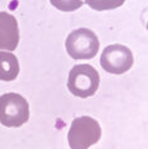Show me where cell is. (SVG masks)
<instances>
[{
  "label": "cell",
  "mask_w": 148,
  "mask_h": 149,
  "mask_svg": "<svg viewBox=\"0 0 148 149\" xmlns=\"http://www.w3.org/2000/svg\"><path fill=\"white\" fill-rule=\"evenodd\" d=\"M101 127L96 119L84 116L75 118L68 130V146L71 149H89L101 138Z\"/></svg>",
  "instance_id": "1"
},
{
  "label": "cell",
  "mask_w": 148,
  "mask_h": 149,
  "mask_svg": "<svg viewBox=\"0 0 148 149\" xmlns=\"http://www.w3.org/2000/svg\"><path fill=\"white\" fill-rule=\"evenodd\" d=\"M100 85V74L91 65H76L68 73L67 87L73 96L87 98L94 96Z\"/></svg>",
  "instance_id": "2"
},
{
  "label": "cell",
  "mask_w": 148,
  "mask_h": 149,
  "mask_svg": "<svg viewBox=\"0 0 148 149\" xmlns=\"http://www.w3.org/2000/svg\"><path fill=\"white\" fill-rule=\"evenodd\" d=\"M30 116L29 103L19 93H5L0 97V123L5 127H21Z\"/></svg>",
  "instance_id": "3"
},
{
  "label": "cell",
  "mask_w": 148,
  "mask_h": 149,
  "mask_svg": "<svg viewBox=\"0 0 148 149\" xmlns=\"http://www.w3.org/2000/svg\"><path fill=\"white\" fill-rule=\"evenodd\" d=\"M67 54L75 60L95 57L98 52L100 42L96 34L90 29H77L66 39Z\"/></svg>",
  "instance_id": "4"
},
{
  "label": "cell",
  "mask_w": 148,
  "mask_h": 149,
  "mask_svg": "<svg viewBox=\"0 0 148 149\" xmlns=\"http://www.w3.org/2000/svg\"><path fill=\"white\" fill-rule=\"evenodd\" d=\"M100 63L105 71L112 74L127 72L133 65V55L128 47L119 44L107 46L100 58Z\"/></svg>",
  "instance_id": "5"
},
{
  "label": "cell",
  "mask_w": 148,
  "mask_h": 149,
  "mask_svg": "<svg viewBox=\"0 0 148 149\" xmlns=\"http://www.w3.org/2000/svg\"><path fill=\"white\" fill-rule=\"evenodd\" d=\"M19 40L16 19L5 11H0V50L14 51L19 45Z\"/></svg>",
  "instance_id": "6"
},
{
  "label": "cell",
  "mask_w": 148,
  "mask_h": 149,
  "mask_svg": "<svg viewBox=\"0 0 148 149\" xmlns=\"http://www.w3.org/2000/svg\"><path fill=\"white\" fill-rule=\"evenodd\" d=\"M20 71L19 61L11 52L0 51V80L14 81Z\"/></svg>",
  "instance_id": "7"
},
{
  "label": "cell",
  "mask_w": 148,
  "mask_h": 149,
  "mask_svg": "<svg viewBox=\"0 0 148 149\" xmlns=\"http://www.w3.org/2000/svg\"><path fill=\"white\" fill-rule=\"evenodd\" d=\"M124 1L126 0H85L87 5L97 11L112 10V9L119 8Z\"/></svg>",
  "instance_id": "8"
},
{
  "label": "cell",
  "mask_w": 148,
  "mask_h": 149,
  "mask_svg": "<svg viewBox=\"0 0 148 149\" xmlns=\"http://www.w3.org/2000/svg\"><path fill=\"white\" fill-rule=\"evenodd\" d=\"M51 5L61 11H75L82 6V0H50Z\"/></svg>",
  "instance_id": "9"
}]
</instances>
